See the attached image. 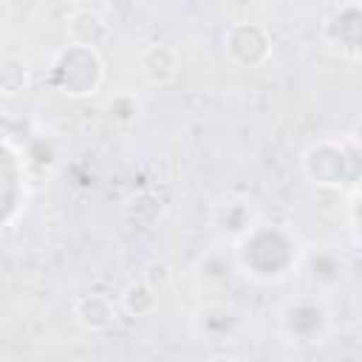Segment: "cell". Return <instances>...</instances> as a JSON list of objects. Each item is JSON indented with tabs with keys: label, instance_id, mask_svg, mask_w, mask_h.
<instances>
[{
	"label": "cell",
	"instance_id": "6da1fadb",
	"mask_svg": "<svg viewBox=\"0 0 362 362\" xmlns=\"http://www.w3.org/2000/svg\"><path fill=\"white\" fill-rule=\"evenodd\" d=\"M303 246L305 243L291 226L260 218L243 238L232 243V252L240 277L257 286H277L297 274Z\"/></svg>",
	"mask_w": 362,
	"mask_h": 362
},
{
	"label": "cell",
	"instance_id": "7a4b0ae2",
	"mask_svg": "<svg viewBox=\"0 0 362 362\" xmlns=\"http://www.w3.org/2000/svg\"><path fill=\"white\" fill-rule=\"evenodd\" d=\"M303 178L325 192H345L359 184V139L356 127L348 136H322L300 153Z\"/></svg>",
	"mask_w": 362,
	"mask_h": 362
},
{
	"label": "cell",
	"instance_id": "3957f363",
	"mask_svg": "<svg viewBox=\"0 0 362 362\" xmlns=\"http://www.w3.org/2000/svg\"><path fill=\"white\" fill-rule=\"evenodd\" d=\"M48 90L68 99H90L105 85V57L102 51L85 45H62L45 71Z\"/></svg>",
	"mask_w": 362,
	"mask_h": 362
},
{
	"label": "cell",
	"instance_id": "277c9868",
	"mask_svg": "<svg viewBox=\"0 0 362 362\" xmlns=\"http://www.w3.org/2000/svg\"><path fill=\"white\" fill-rule=\"evenodd\" d=\"M334 331V314L325 294L305 291L280 303L277 308V334L294 348H314L325 342Z\"/></svg>",
	"mask_w": 362,
	"mask_h": 362
},
{
	"label": "cell",
	"instance_id": "5b68a950",
	"mask_svg": "<svg viewBox=\"0 0 362 362\" xmlns=\"http://www.w3.org/2000/svg\"><path fill=\"white\" fill-rule=\"evenodd\" d=\"M246 311L226 300H206L189 314V334L206 345L235 342L246 328Z\"/></svg>",
	"mask_w": 362,
	"mask_h": 362
},
{
	"label": "cell",
	"instance_id": "8992f818",
	"mask_svg": "<svg viewBox=\"0 0 362 362\" xmlns=\"http://www.w3.org/2000/svg\"><path fill=\"white\" fill-rule=\"evenodd\" d=\"M320 40L339 59L356 62L362 54V6H359V0L337 3L320 23Z\"/></svg>",
	"mask_w": 362,
	"mask_h": 362
},
{
	"label": "cell",
	"instance_id": "52a82bcc",
	"mask_svg": "<svg viewBox=\"0 0 362 362\" xmlns=\"http://www.w3.org/2000/svg\"><path fill=\"white\" fill-rule=\"evenodd\" d=\"M221 42H223L226 59L235 68H263L274 54V37L257 20L229 23Z\"/></svg>",
	"mask_w": 362,
	"mask_h": 362
},
{
	"label": "cell",
	"instance_id": "ba28073f",
	"mask_svg": "<svg viewBox=\"0 0 362 362\" xmlns=\"http://www.w3.org/2000/svg\"><path fill=\"white\" fill-rule=\"evenodd\" d=\"M206 218H209V226H212L218 240L235 243L238 238H243L263 218V212L249 195L226 192V195H221V198H215L209 204V215Z\"/></svg>",
	"mask_w": 362,
	"mask_h": 362
},
{
	"label": "cell",
	"instance_id": "9c48e42d",
	"mask_svg": "<svg viewBox=\"0 0 362 362\" xmlns=\"http://www.w3.org/2000/svg\"><path fill=\"white\" fill-rule=\"evenodd\" d=\"M297 272L317 294H331L342 286L348 274V263L337 246H303V257Z\"/></svg>",
	"mask_w": 362,
	"mask_h": 362
},
{
	"label": "cell",
	"instance_id": "30bf717a",
	"mask_svg": "<svg viewBox=\"0 0 362 362\" xmlns=\"http://www.w3.org/2000/svg\"><path fill=\"white\" fill-rule=\"evenodd\" d=\"M181 51L170 42H150L139 51V76L150 88H170L181 76Z\"/></svg>",
	"mask_w": 362,
	"mask_h": 362
},
{
	"label": "cell",
	"instance_id": "8fae6325",
	"mask_svg": "<svg viewBox=\"0 0 362 362\" xmlns=\"http://www.w3.org/2000/svg\"><path fill=\"white\" fill-rule=\"evenodd\" d=\"M71 317L85 334H107L119 325L122 311H119V303L110 294L88 291V294H79L74 300Z\"/></svg>",
	"mask_w": 362,
	"mask_h": 362
},
{
	"label": "cell",
	"instance_id": "7c38bea8",
	"mask_svg": "<svg viewBox=\"0 0 362 362\" xmlns=\"http://www.w3.org/2000/svg\"><path fill=\"white\" fill-rule=\"evenodd\" d=\"M65 34H68V42H74V45L102 51L113 40V25L102 11H96L90 6H76L65 17Z\"/></svg>",
	"mask_w": 362,
	"mask_h": 362
},
{
	"label": "cell",
	"instance_id": "4fadbf2b",
	"mask_svg": "<svg viewBox=\"0 0 362 362\" xmlns=\"http://www.w3.org/2000/svg\"><path fill=\"white\" fill-rule=\"evenodd\" d=\"M192 277L201 288H221L226 286L232 277H238V266H235V252L232 243L226 240H215L209 249H204L195 263H192Z\"/></svg>",
	"mask_w": 362,
	"mask_h": 362
},
{
	"label": "cell",
	"instance_id": "5bb4252c",
	"mask_svg": "<svg viewBox=\"0 0 362 362\" xmlns=\"http://www.w3.org/2000/svg\"><path fill=\"white\" fill-rule=\"evenodd\" d=\"M116 303H119V311H122V314H127V317H133V320H147V317H153V314L158 311V305H161V291L153 288L144 277H133V280H127V283L119 288Z\"/></svg>",
	"mask_w": 362,
	"mask_h": 362
},
{
	"label": "cell",
	"instance_id": "9a60e30c",
	"mask_svg": "<svg viewBox=\"0 0 362 362\" xmlns=\"http://www.w3.org/2000/svg\"><path fill=\"white\" fill-rule=\"evenodd\" d=\"M34 85V68L23 54L0 51V96L14 99L28 93Z\"/></svg>",
	"mask_w": 362,
	"mask_h": 362
},
{
	"label": "cell",
	"instance_id": "2e32d148",
	"mask_svg": "<svg viewBox=\"0 0 362 362\" xmlns=\"http://www.w3.org/2000/svg\"><path fill=\"white\" fill-rule=\"evenodd\" d=\"M102 113H105V119H107L113 127L127 130V127H133V124L141 119L144 102H141V96L133 93V90H116L113 96L105 99Z\"/></svg>",
	"mask_w": 362,
	"mask_h": 362
},
{
	"label": "cell",
	"instance_id": "e0dca14e",
	"mask_svg": "<svg viewBox=\"0 0 362 362\" xmlns=\"http://www.w3.org/2000/svg\"><path fill=\"white\" fill-rule=\"evenodd\" d=\"M59 156L62 153H59V147H57V141L51 136H37V139L28 141V161L42 173L57 170L59 167Z\"/></svg>",
	"mask_w": 362,
	"mask_h": 362
},
{
	"label": "cell",
	"instance_id": "ac0fdd59",
	"mask_svg": "<svg viewBox=\"0 0 362 362\" xmlns=\"http://www.w3.org/2000/svg\"><path fill=\"white\" fill-rule=\"evenodd\" d=\"M139 8V0H102V14L110 20V25L116 23H127Z\"/></svg>",
	"mask_w": 362,
	"mask_h": 362
},
{
	"label": "cell",
	"instance_id": "d6986e66",
	"mask_svg": "<svg viewBox=\"0 0 362 362\" xmlns=\"http://www.w3.org/2000/svg\"><path fill=\"white\" fill-rule=\"evenodd\" d=\"M139 277H144L153 288L164 291V288H167V283L173 280V272H170V266H167L164 260H150V263L141 269V274H139Z\"/></svg>",
	"mask_w": 362,
	"mask_h": 362
},
{
	"label": "cell",
	"instance_id": "ffe728a7",
	"mask_svg": "<svg viewBox=\"0 0 362 362\" xmlns=\"http://www.w3.org/2000/svg\"><path fill=\"white\" fill-rule=\"evenodd\" d=\"M59 6H68V8H76V6H85L88 0H57Z\"/></svg>",
	"mask_w": 362,
	"mask_h": 362
}]
</instances>
